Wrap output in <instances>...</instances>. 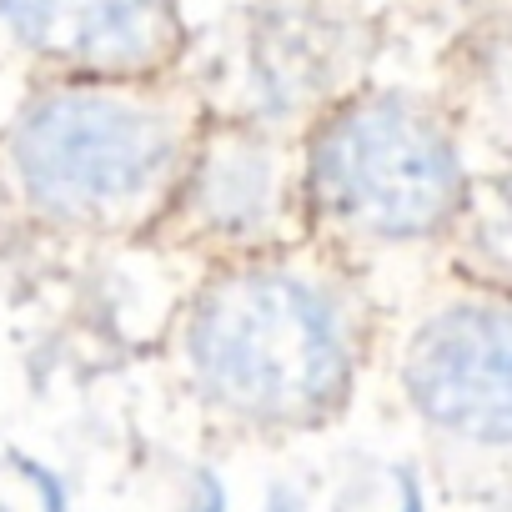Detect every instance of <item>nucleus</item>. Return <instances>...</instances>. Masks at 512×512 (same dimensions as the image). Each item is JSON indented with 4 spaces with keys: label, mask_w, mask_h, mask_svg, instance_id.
Segmentation results:
<instances>
[{
    "label": "nucleus",
    "mask_w": 512,
    "mask_h": 512,
    "mask_svg": "<svg viewBox=\"0 0 512 512\" xmlns=\"http://www.w3.org/2000/svg\"><path fill=\"white\" fill-rule=\"evenodd\" d=\"M0 31L91 81L156 71L176 51L171 0H0Z\"/></svg>",
    "instance_id": "5"
},
{
    "label": "nucleus",
    "mask_w": 512,
    "mask_h": 512,
    "mask_svg": "<svg viewBox=\"0 0 512 512\" xmlns=\"http://www.w3.org/2000/svg\"><path fill=\"white\" fill-rule=\"evenodd\" d=\"M512 352L502 307H452L432 317L407 357V392L417 412L447 432L477 437L487 447L507 442L512 422Z\"/></svg>",
    "instance_id": "4"
},
{
    "label": "nucleus",
    "mask_w": 512,
    "mask_h": 512,
    "mask_svg": "<svg viewBox=\"0 0 512 512\" xmlns=\"http://www.w3.org/2000/svg\"><path fill=\"white\" fill-rule=\"evenodd\" d=\"M21 472H26V477H36V487H41V512H71L66 487H61V477H56V472H46V467H36V462H21Z\"/></svg>",
    "instance_id": "7"
},
{
    "label": "nucleus",
    "mask_w": 512,
    "mask_h": 512,
    "mask_svg": "<svg viewBox=\"0 0 512 512\" xmlns=\"http://www.w3.org/2000/svg\"><path fill=\"white\" fill-rule=\"evenodd\" d=\"M277 201H282V171L267 141L226 131L201 151V166L191 176V206L211 231L251 236L272 221Z\"/></svg>",
    "instance_id": "6"
},
{
    "label": "nucleus",
    "mask_w": 512,
    "mask_h": 512,
    "mask_svg": "<svg viewBox=\"0 0 512 512\" xmlns=\"http://www.w3.org/2000/svg\"><path fill=\"white\" fill-rule=\"evenodd\" d=\"M171 171L176 131L116 86L71 81L36 96L11 126V176L56 221H126L166 191Z\"/></svg>",
    "instance_id": "2"
},
{
    "label": "nucleus",
    "mask_w": 512,
    "mask_h": 512,
    "mask_svg": "<svg viewBox=\"0 0 512 512\" xmlns=\"http://www.w3.org/2000/svg\"><path fill=\"white\" fill-rule=\"evenodd\" d=\"M307 186L347 236L412 241L437 231L462 196L447 131L407 96L347 101L312 141Z\"/></svg>",
    "instance_id": "3"
},
{
    "label": "nucleus",
    "mask_w": 512,
    "mask_h": 512,
    "mask_svg": "<svg viewBox=\"0 0 512 512\" xmlns=\"http://www.w3.org/2000/svg\"><path fill=\"white\" fill-rule=\"evenodd\" d=\"M186 357L201 392L236 417L302 422L332 412L352 387V312L302 272H231L196 302Z\"/></svg>",
    "instance_id": "1"
}]
</instances>
